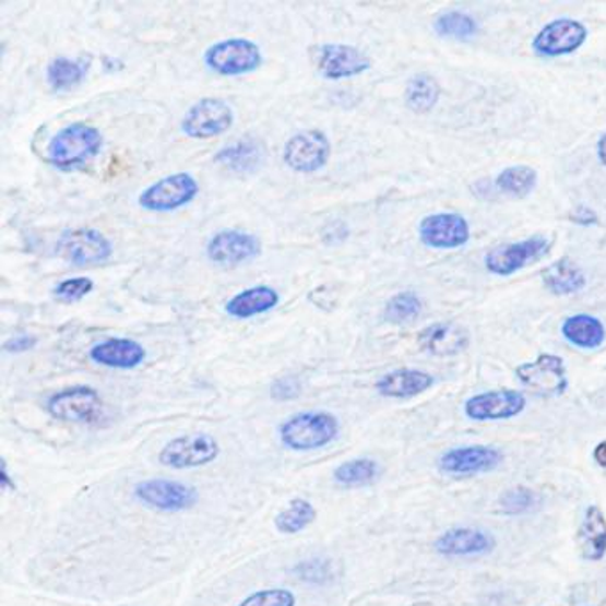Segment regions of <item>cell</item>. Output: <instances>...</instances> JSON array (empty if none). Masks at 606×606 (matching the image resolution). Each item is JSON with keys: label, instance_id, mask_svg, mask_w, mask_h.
Wrapping results in <instances>:
<instances>
[{"label": "cell", "instance_id": "1", "mask_svg": "<svg viewBox=\"0 0 606 606\" xmlns=\"http://www.w3.org/2000/svg\"><path fill=\"white\" fill-rule=\"evenodd\" d=\"M104 135L90 123L67 124L58 130L47 144V161L61 171H72L84 166L102 152Z\"/></svg>", "mask_w": 606, "mask_h": 606}, {"label": "cell", "instance_id": "2", "mask_svg": "<svg viewBox=\"0 0 606 606\" xmlns=\"http://www.w3.org/2000/svg\"><path fill=\"white\" fill-rule=\"evenodd\" d=\"M338 435V418L328 411H302L280 425V441L292 452L324 449Z\"/></svg>", "mask_w": 606, "mask_h": 606}, {"label": "cell", "instance_id": "3", "mask_svg": "<svg viewBox=\"0 0 606 606\" xmlns=\"http://www.w3.org/2000/svg\"><path fill=\"white\" fill-rule=\"evenodd\" d=\"M203 62L221 76H240L257 72L262 67V48L248 38L215 41L203 54Z\"/></svg>", "mask_w": 606, "mask_h": 606}, {"label": "cell", "instance_id": "4", "mask_svg": "<svg viewBox=\"0 0 606 606\" xmlns=\"http://www.w3.org/2000/svg\"><path fill=\"white\" fill-rule=\"evenodd\" d=\"M198 194L200 182L191 173H173L146 187L138 197V205L146 212L167 214L191 205Z\"/></svg>", "mask_w": 606, "mask_h": 606}, {"label": "cell", "instance_id": "5", "mask_svg": "<svg viewBox=\"0 0 606 606\" xmlns=\"http://www.w3.org/2000/svg\"><path fill=\"white\" fill-rule=\"evenodd\" d=\"M221 444L205 432L178 436L167 441L158 454V463L171 470L201 468L219 458Z\"/></svg>", "mask_w": 606, "mask_h": 606}, {"label": "cell", "instance_id": "6", "mask_svg": "<svg viewBox=\"0 0 606 606\" xmlns=\"http://www.w3.org/2000/svg\"><path fill=\"white\" fill-rule=\"evenodd\" d=\"M59 257L75 268H92L109 262L112 257V243L95 228L67 229L59 237L56 246Z\"/></svg>", "mask_w": 606, "mask_h": 606}, {"label": "cell", "instance_id": "7", "mask_svg": "<svg viewBox=\"0 0 606 606\" xmlns=\"http://www.w3.org/2000/svg\"><path fill=\"white\" fill-rule=\"evenodd\" d=\"M134 497L139 503L158 512H183L197 506L198 489L180 480L148 478L135 484Z\"/></svg>", "mask_w": 606, "mask_h": 606}, {"label": "cell", "instance_id": "8", "mask_svg": "<svg viewBox=\"0 0 606 606\" xmlns=\"http://www.w3.org/2000/svg\"><path fill=\"white\" fill-rule=\"evenodd\" d=\"M235 123V110L223 98H201L187 109L182 132L191 139H214L226 134Z\"/></svg>", "mask_w": 606, "mask_h": 606}, {"label": "cell", "instance_id": "9", "mask_svg": "<svg viewBox=\"0 0 606 606\" xmlns=\"http://www.w3.org/2000/svg\"><path fill=\"white\" fill-rule=\"evenodd\" d=\"M331 141L319 129L302 130L288 139L283 146V163L290 171L311 175L328 166Z\"/></svg>", "mask_w": 606, "mask_h": 606}, {"label": "cell", "instance_id": "10", "mask_svg": "<svg viewBox=\"0 0 606 606\" xmlns=\"http://www.w3.org/2000/svg\"><path fill=\"white\" fill-rule=\"evenodd\" d=\"M262 240L243 229H221L205 246L209 262L219 268H239L262 257Z\"/></svg>", "mask_w": 606, "mask_h": 606}, {"label": "cell", "instance_id": "11", "mask_svg": "<svg viewBox=\"0 0 606 606\" xmlns=\"http://www.w3.org/2000/svg\"><path fill=\"white\" fill-rule=\"evenodd\" d=\"M48 415L70 424H96L104 415V401L92 387H72L54 393L47 402Z\"/></svg>", "mask_w": 606, "mask_h": 606}, {"label": "cell", "instance_id": "12", "mask_svg": "<svg viewBox=\"0 0 606 606\" xmlns=\"http://www.w3.org/2000/svg\"><path fill=\"white\" fill-rule=\"evenodd\" d=\"M551 240L543 235H535L520 242L503 243L487 253L484 265L495 276H511L549 253Z\"/></svg>", "mask_w": 606, "mask_h": 606}, {"label": "cell", "instance_id": "13", "mask_svg": "<svg viewBox=\"0 0 606 606\" xmlns=\"http://www.w3.org/2000/svg\"><path fill=\"white\" fill-rule=\"evenodd\" d=\"M587 38V25L574 19H557L535 34L532 48L540 58H562L580 50Z\"/></svg>", "mask_w": 606, "mask_h": 606}, {"label": "cell", "instance_id": "14", "mask_svg": "<svg viewBox=\"0 0 606 606\" xmlns=\"http://www.w3.org/2000/svg\"><path fill=\"white\" fill-rule=\"evenodd\" d=\"M316 68L328 81H345L364 75L372 68V61L353 45L325 44L316 50Z\"/></svg>", "mask_w": 606, "mask_h": 606}, {"label": "cell", "instance_id": "15", "mask_svg": "<svg viewBox=\"0 0 606 606\" xmlns=\"http://www.w3.org/2000/svg\"><path fill=\"white\" fill-rule=\"evenodd\" d=\"M418 237L427 248L459 249L470 242L472 229L466 217L458 212H438L420 221Z\"/></svg>", "mask_w": 606, "mask_h": 606}, {"label": "cell", "instance_id": "16", "mask_svg": "<svg viewBox=\"0 0 606 606\" xmlns=\"http://www.w3.org/2000/svg\"><path fill=\"white\" fill-rule=\"evenodd\" d=\"M515 376L535 395L557 396L568 390L566 364L555 354H539L535 361L515 368Z\"/></svg>", "mask_w": 606, "mask_h": 606}, {"label": "cell", "instance_id": "17", "mask_svg": "<svg viewBox=\"0 0 606 606\" xmlns=\"http://www.w3.org/2000/svg\"><path fill=\"white\" fill-rule=\"evenodd\" d=\"M525 407V395L515 390L478 393L464 402V413L470 420L475 421L511 420L521 415Z\"/></svg>", "mask_w": 606, "mask_h": 606}, {"label": "cell", "instance_id": "18", "mask_svg": "<svg viewBox=\"0 0 606 606\" xmlns=\"http://www.w3.org/2000/svg\"><path fill=\"white\" fill-rule=\"evenodd\" d=\"M501 461H503V454L495 447L468 444V447L447 450L438 461V466L447 475L470 477V475H480V473L497 470Z\"/></svg>", "mask_w": 606, "mask_h": 606}, {"label": "cell", "instance_id": "19", "mask_svg": "<svg viewBox=\"0 0 606 606\" xmlns=\"http://www.w3.org/2000/svg\"><path fill=\"white\" fill-rule=\"evenodd\" d=\"M497 546V540L489 532L480 531V528H468V526H459V528H450L436 539L435 549L443 557H483V555L491 554Z\"/></svg>", "mask_w": 606, "mask_h": 606}, {"label": "cell", "instance_id": "20", "mask_svg": "<svg viewBox=\"0 0 606 606\" xmlns=\"http://www.w3.org/2000/svg\"><path fill=\"white\" fill-rule=\"evenodd\" d=\"M90 359L100 367L115 370H134L146 359L143 345L130 338H107L93 345Z\"/></svg>", "mask_w": 606, "mask_h": 606}, {"label": "cell", "instance_id": "21", "mask_svg": "<svg viewBox=\"0 0 606 606\" xmlns=\"http://www.w3.org/2000/svg\"><path fill=\"white\" fill-rule=\"evenodd\" d=\"M418 344L425 353L438 356V358H449V356H458L468 347L470 334L463 325L438 322V324L425 328L418 334Z\"/></svg>", "mask_w": 606, "mask_h": 606}, {"label": "cell", "instance_id": "22", "mask_svg": "<svg viewBox=\"0 0 606 606\" xmlns=\"http://www.w3.org/2000/svg\"><path fill=\"white\" fill-rule=\"evenodd\" d=\"M282 296L276 288L269 285H257L229 297L225 305V313L235 320H249L263 316L277 308Z\"/></svg>", "mask_w": 606, "mask_h": 606}, {"label": "cell", "instance_id": "23", "mask_svg": "<svg viewBox=\"0 0 606 606\" xmlns=\"http://www.w3.org/2000/svg\"><path fill=\"white\" fill-rule=\"evenodd\" d=\"M432 387H435V378L429 372L416 370V368H396L392 372L384 373L376 382L379 395L387 399H413Z\"/></svg>", "mask_w": 606, "mask_h": 606}, {"label": "cell", "instance_id": "24", "mask_svg": "<svg viewBox=\"0 0 606 606\" xmlns=\"http://www.w3.org/2000/svg\"><path fill=\"white\" fill-rule=\"evenodd\" d=\"M265 152L258 139L242 138L221 148L215 155V163L237 175H248L262 167Z\"/></svg>", "mask_w": 606, "mask_h": 606}, {"label": "cell", "instance_id": "25", "mask_svg": "<svg viewBox=\"0 0 606 606\" xmlns=\"http://www.w3.org/2000/svg\"><path fill=\"white\" fill-rule=\"evenodd\" d=\"M583 559L599 562L606 555V518L597 506L587 507L577 534Z\"/></svg>", "mask_w": 606, "mask_h": 606}, {"label": "cell", "instance_id": "26", "mask_svg": "<svg viewBox=\"0 0 606 606\" xmlns=\"http://www.w3.org/2000/svg\"><path fill=\"white\" fill-rule=\"evenodd\" d=\"M562 336L578 349H599L606 340L605 324L597 317L577 313L563 320Z\"/></svg>", "mask_w": 606, "mask_h": 606}, {"label": "cell", "instance_id": "27", "mask_svg": "<svg viewBox=\"0 0 606 606\" xmlns=\"http://www.w3.org/2000/svg\"><path fill=\"white\" fill-rule=\"evenodd\" d=\"M540 276H543L546 288L555 296H573V294L582 292L587 285L585 273L568 258L551 263L549 268L543 271Z\"/></svg>", "mask_w": 606, "mask_h": 606}, {"label": "cell", "instance_id": "28", "mask_svg": "<svg viewBox=\"0 0 606 606\" xmlns=\"http://www.w3.org/2000/svg\"><path fill=\"white\" fill-rule=\"evenodd\" d=\"M440 96V82L429 73H418L407 82L404 98H406L407 109L413 110L416 115H427L438 106Z\"/></svg>", "mask_w": 606, "mask_h": 606}, {"label": "cell", "instance_id": "29", "mask_svg": "<svg viewBox=\"0 0 606 606\" xmlns=\"http://www.w3.org/2000/svg\"><path fill=\"white\" fill-rule=\"evenodd\" d=\"M381 475L378 461L368 458L350 459L345 463L338 464L333 472V480L338 486L347 489L356 487H367L378 480Z\"/></svg>", "mask_w": 606, "mask_h": 606}, {"label": "cell", "instance_id": "30", "mask_svg": "<svg viewBox=\"0 0 606 606\" xmlns=\"http://www.w3.org/2000/svg\"><path fill=\"white\" fill-rule=\"evenodd\" d=\"M317 520V509L306 498H294L288 506L277 512L274 518V526L280 534H301L308 526L313 525Z\"/></svg>", "mask_w": 606, "mask_h": 606}, {"label": "cell", "instance_id": "31", "mask_svg": "<svg viewBox=\"0 0 606 606\" xmlns=\"http://www.w3.org/2000/svg\"><path fill=\"white\" fill-rule=\"evenodd\" d=\"M84 79H86V67L81 61L59 56L48 62L47 82L54 92H70Z\"/></svg>", "mask_w": 606, "mask_h": 606}, {"label": "cell", "instance_id": "32", "mask_svg": "<svg viewBox=\"0 0 606 606\" xmlns=\"http://www.w3.org/2000/svg\"><path fill=\"white\" fill-rule=\"evenodd\" d=\"M539 175L531 166L506 167L495 180L498 191L507 197L526 198L537 186Z\"/></svg>", "mask_w": 606, "mask_h": 606}, {"label": "cell", "instance_id": "33", "mask_svg": "<svg viewBox=\"0 0 606 606\" xmlns=\"http://www.w3.org/2000/svg\"><path fill=\"white\" fill-rule=\"evenodd\" d=\"M435 33L441 38L458 39V41H468L475 38L478 33L477 20L463 11H449L441 13L435 20Z\"/></svg>", "mask_w": 606, "mask_h": 606}, {"label": "cell", "instance_id": "34", "mask_svg": "<svg viewBox=\"0 0 606 606\" xmlns=\"http://www.w3.org/2000/svg\"><path fill=\"white\" fill-rule=\"evenodd\" d=\"M421 308L424 305L415 292H401L384 306V319L392 324H409L420 317Z\"/></svg>", "mask_w": 606, "mask_h": 606}, {"label": "cell", "instance_id": "35", "mask_svg": "<svg viewBox=\"0 0 606 606\" xmlns=\"http://www.w3.org/2000/svg\"><path fill=\"white\" fill-rule=\"evenodd\" d=\"M540 497L531 487H512L500 497L501 511L506 514H525L539 506Z\"/></svg>", "mask_w": 606, "mask_h": 606}, {"label": "cell", "instance_id": "36", "mask_svg": "<svg viewBox=\"0 0 606 606\" xmlns=\"http://www.w3.org/2000/svg\"><path fill=\"white\" fill-rule=\"evenodd\" d=\"M95 290L92 277H68L52 288V296L61 302H79Z\"/></svg>", "mask_w": 606, "mask_h": 606}, {"label": "cell", "instance_id": "37", "mask_svg": "<svg viewBox=\"0 0 606 606\" xmlns=\"http://www.w3.org/2000/svg\"><path fill=\"white\" fill-rule=\"evenodd\" d=\"M294 573L306 583H328L334 578V563L328 559L302 560L294 568Z\"/></svg>", "mask_w": 606, "mask_h": 606}, {"label": "cell", "instance_id": "38", "mask_svg": "<svg viewBox=\"0 0 606 606\" xmlns=\"http://www.w3.org/2000/svg\"><path fill=\"white\" fill-rule=\"evenodd\" d=\"M296 603L294 592L287 589H263L249 594L237 606H296Z\"/></svg>", "mask_w": 606, "mask_h": 606}, {"label": "cell", "instance_id": "39", "mask_svg": "<svg viewBox=\"0 0 606 606\" xmlns=\"http://www.w3.org/2000/svg\"><path fill=\"white\" fill-rule=\"evenodd\" d=\"M299 393H301V382L297 381L296 378L277 379V381H274L273 388H271V395L276 401H292Z\"/></svg>", "mask_w": 606, "mask_h": 606}, {"label": "cell", "instance_id": "40", "mask_svg": "<svg viewBox=\"0 0 606 606\" xmlns=\"http://www.w3.org/2000/svg\"><path fill=\"white\" fill-rule=\"evenodd\" d=\"M36 344H38V338H36V336H31V334H19L15 338H10L5 342L4 350L10 354L27 353V350L34 349Z\"/></svg>", "mask_w": 606, "mask_h": 606}, {"label": "cell", "instance_id": "41", "mask_svg": "<svg viewBox=\"0 0 606 606\" xmlns=\"http://www.w3.org/2000/svg\"><path fill=\"white\" fill-rule=\"evenodd\" d=\"M569 219L573 221L574 225L583 226V228H587V226L597 225V214L596 212L589 209V206H578L577 211L571 212L569 215Z\"/></svg>", "mask_w": 606, "mask_h": 606}, {"label": "cell", "instance_id": "42", "mask_svg": "<svg viewBox=\"0 0 606 606\" xmlns=\"http://www.w3.org/2000/svg\"><path fill=\"white\" fill-rule=\"evenodd\" d=\"M592 458L596 461L597 466L606 470V440L596 444V449L592 452Z\"/></svg>", "mask_w": 606, "mask_h": 606}, {"label": "cell", "instance_id": "43", "mask_svg": "<svg viewBox=\"0 0 606 606\" xmlns=\"http://www.w3.org/2000/svg\"><path fill=\"white\" fill-rule=\"evenodd\" d=\"M597 158L606 167V132L597 141Z\"/></svg>", "mask_w": 606, "mask_h": 606}]
</instances>
